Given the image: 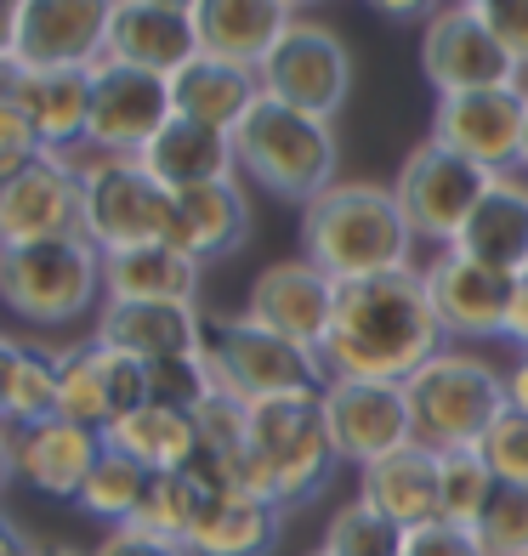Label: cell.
Wrapping results in <instances>:
<instances>
[{"label": "cell", "mask_w": 528, "mask_h": 556, "mask_svg": "<svg viewBox=\"0 0 528 556\" xmlns=\"http://www.w3.org/2000/svg\"><path fill=\"white\" fill-rule=\"evenodd\" d=\"M443 346L449 336L432 313L420 267H398V273L336 285V313L318 341V364L330 381H398L404 387Z\"/></svg>", "instance_id": "6da1fadb"}, {"label": "cell", "mask_w": 528, "mask_h": 556, "mask_svg": "<svg viewBox=\"0 0 528 556\" xmlns=\"http://www.w3.org/2000/svg\"><path fill=\"white\" fill-rule=\"evenodd\" d=\"M336 466L341 454L330 438V415H324V392L244 403V454L234 471L244 494H262L279 511H296L324 494Z\"/></svg>", "instance_id": "7a4b0ae2"}, {"label": "cell", "mask_w": 528, "mask_h": 556, "mask_svg": "<svg viewBox=\"0 0 528 556\" xmlns=\"http://www.w3.org/2000/svg\"><path fill=\"white\" fill-rule=\"evenodd\" d=\"M301 256L336 285L415 267V233L392 199V182H336L301 205Z\"/></svg>", "instance_id": "3957f363"}, {"label": "cell", "mask_w": 528, "mask_h": 556, "mask_svg": "<svg viewBox=\"0 0 528 556\" xmlns=\"http://www.w3.org/2000/svg\"><path fill=\"white\" fill-rule=\"evenodd\" d=\"M234 160H239V176H250L262 193L285 199V205H313L324 188L341 182L336 176L341 148H336L330 119L273 103V97H262L234 125Z\"/></svg>", "instance_id": "277c9868"}, {"label": "cell", "mask_w": 528, "mask_h": 556, "mask_svg": "<svg viewBox=\"0 0 528 556\" xmlns=\"http://www.w3.org/2000/svg\"><path fill=\"white\" fill-rule=\"evenodd\" d=\"M404 397L420 448H477L489 426L506 415V369L472 346H443L432 364H420L404 381Z\"/></svg>", "instance_id": "5b68a950"}, {"label": "cell", "mask_w": 528, "mask_h": 556, "mask_svg": "<svg viewBox=\"0 0 528 556\" xmlns=\"http://www.w3.org/2000/svg\"><path fill=\"white\" fill-rule=\"evenodd\" d=\"M0 307L29 330H68L103 307V250L91 239L0 244Z\"/></svg>", "instance_id": "8992f818"}, {"label": "cell", "mask_w": 528, "mask_h": 556, "mask_svg": "<svg viewBox=\"0 0 528 556\" xmlns=\"http://www.w3.org/2000/svg\"><path fill=\"white\" fill-rule=\"evenodd\" d=\"M205 369L216 392H228L239 403H267L290 392H324V364L313 346H296L285 336L262 330L250 313H222L205 318Z\"/></svg>", "instance_id": "52a82bcc"}, {"label": "cell", "mask_w": 528, "mask_h": 556, "mask_svg": "<svg viewBox=\"0 0 528 556\" xmlns=\"http://www.w3.org/2000/svg\"><path fill=\"white\" fill-rule=\"evenodd\" d=\"M74 165H80V233L103 256L171 239V188H160L142 160L74 154Z\"/></svg>", "instance_id": "ba28073f"}, {"label": "cell", "mask_w": 528, "mask_h": 556, "mask_svg": "<svg viewBox=\"0 0 528 556\" xmlns=\"http://www.w3.org/2000/svg\"><path fill=\"white\" fill-rule=\"evenodd\" d=\"M489 182H494V170L449 154V148H438L432 137H426V142H415L404 154V165H398L392 199H398V211H404L415 244L449 250L461 239L466 216L477 211V199L489 193Z\"/></svg>", "instance_id": "9c48e42d"}, {"label": "cell", "mask_w": 528, "mask_h": 556, "mask_svg": "<svg viewBox=\"0 0 528 556\" xmlns=\"http://www.w3.org/2000/svg\"><path fill=\"white\" fill-rule=\"evenodd\" d=\"M256 80H262V97H273V103L336 119L341 103L352 97V52L336 29H324L313 17H296L279 35V46L262 58Z\"/></svg>", "instance_id": "30bf717a"}, {"label": "cell", "mask_w": 528, "mask_h": 556, "mask_svg": "<svg viewBox=\"0 0 528 556\" xmlns=\"http://www.w3.org/2000/svg\"><path fill=\"white\" fill-rule=\"evenodd\" d=\"M420 68H426V80L438 86V97L517 86L512 52L489 35V23L472 12V0H443V7L420 23Z\"/></svg>", "instance_id": "8fae6325"}, {"label": "cell", "mask_w": 528, "mask_h": 556, "mask_svg": "<svg viewBox=\"0 0 528 556\" xmlns=\"http://www.w3.org/2000/svg\"><path fill=\"white\" fill-rule=\"evenodd\" d=\"M148 397V364L125 358L103 341L58 346V415L91 432H109L114 420L137 415Z\"/></svg>", "instance_id": "7c38bea8"}, {"label": "cell", "mask_w": 528, "mask_h": 556, "mask_svg": "<svg viewBox=\"0 0 528 556\" xmlns=\"http://www.w3.org/2000/svg\"><path fill=\"white\" fill-rule=\"evenodd\" d=\"M171 119V86L160 74L97 63L91 68V114H86V154H120L137 160Z\"/></svg>", "instance_id": "4fadbf2b"}, {"label": "cell", "mask_w": 528, "mask_h": 556, "mask_svg": "<svg viewBox=\"0 0 528 556\" xmlns=\"http://www.w3.org/2000/svg\"><path fill=\"white\" fill-rule=\"evenodd\" d=\"M523 125H528L523 86L455 91V97H438V109H432V142L494 176H506L517 170V154H523Z\"/></svg>", "instance_id": "5bb4252c"}, {"label": "cell", "mask_w": 528, "mask_h": 556, "mask_svg": "<svg viewBox=\"0 0 528 556\" xmlns=\"http://www.w3.org/2000/svg\"><path fill=\"white\" fill-rule=\"evenodd\" d=\"M114 0H17L12 46L23 68H97L109 52Z\"/></svg>", "instance_id": "9a60e30c"}, {"label": "cell", "mask_w": 528, "mask_h": 556, "mask_svg": "<svg viewBox=\"0 0 528 556\" xmlns=\"http://www.w3.org/2000/svg\"><path fill=\"white\" fill-rule=\"evenodd\" d=\"M80 233V165L74 154H40L0 182V244H46Z\"/></svg>", "instance_id": "2e32d148"}, {"label": "cell", "mask_w": 528, "mask_h": 556, "mask_svg": "<svg viewBox=\"0 0 528 556\" xmlns=\"http://www.w3.org/2000/svg\"><path fill=\"white\" fill-rule=\"evenodd\" d=\"M426 295H432V313L443 324L449 346L455 341H500L512 324V285L517 278L494 273L483 262L461 256V250H432L420 267Z\"/></svg>", "instance_id": "e0dca14e"}, {"label": "cell", "mask_w": 528, "mask_h": 556, "mask_svg": "<svg viewBox=\"0 0 528 556\" xmlns=\"http://www.w3.org/2000/svg\"><path fill=\"white\" fill-rule=\"evenodd\" d=\"M324 415L341 466H375L415 443L410 397L398 381H324Z\"/></svg>", "instance_id": "ac0fdd59"}, {"label": "cell", "mask_w": 528, "mask_h": 556, "mask_svg": "<svg viewBox=\"0 0 528 556\" xmlns=\"http://www.w3.org/2000/svg\"><path fill=\"white\" fill-rule=\"evenodd\" d=\"M244 313L256 318L262 330L318 352L324 330H330V313H336V278L318 273L307 256L273 262V267L256 273V285L244 295Z\"/></svg>", "instance_id": "d6986e66"}, {"label": "cell", "mask_w": 528, "mask_h": 556, "mask_svg": "<svg viewBox=\"0 0 528 556\" xmlns=\"http://www.w3.org/2000/svg\"><path fill=\"white\" fill-rule=\"evenodd\" d=\"M91 341L137 364L188 358V352H205V313H199V301H103Z\"/></svg>", "instance_id": "ffe728a7"}, {"label": "cell", "mask_w": 528, "mask_h": 556, "mask_svg": "<svg viewBox=\"0 0 528 556\" xmlns=\"http://www.w3.org/2000/svg\"><path fill=\"white\" fill-rule=\"evenodd\" d=\"M97 454H103V432L74 426L63 415L17 426V483H29L35 494H52V500H80Z\"/></svg>", "instance_id": "44dd1931"}, {"label": "cell", "mask_w": 528, "mask_h": 556, "mask_svg": "<svg viewBox=\"0 0 528 556\" xmlns=\"http://www.w3.org/2000/svg\"><path fill=\"white\" fill-rule=\"evenodd\" d=\"M103 58L171 80V74L183 68V63L199 58L193 17H188V12H171V7H148V0H114L109 52H103Z\"/></svg>", "instance_id": "7402d4cb"}, {"label": "cell", "mask_w": 528, "mask_h": 556, "mask_svg": "<svg viewBox=\"0 0 528 556\" xmlns=\"http://www.w3.org/2000/svg\"><path fill=\"white\" fill-rule=\"evenodd\" d=\"M244 239H250V199L239 188V176L171 193V239L165 244H176L183 256L222 262V256H234Z\"/></svg>", "instance_id": "603a6c76"}, {"label": "cell", "mask_w": 528, "mask_h": 556, "mask_svg": "<svg viewBox=\"0 0 528 556\" xmlns=\"http://www.w3.org/2000/svg\"><path fill=\"white\" fill-rule=\"evenodd\" d=\"M193 40L205 58L262 68V58L279 46V35L296 23L285 0H193Z\"/></svg>", "instance_id": "cb8c5ba5"}, {"label": "cell", "mask_w": 528, "mask_h": 556, "mask_svg": "<svg viewBox=\"0 0 528 556\" xmlns=\"http://www.w3.org/2000/svg\"><path fill=\"white\" fill-rule=\"evenodd\" d=\"M449 250H461V256L517 278L528 267V176L523 170L494 176L489 193L477 199V211L466 216L461 239L449 244Z\"/></svg>", "instance_id": "d4e9b609"}, {"label": "cell", "mask_w": 528, "mask_h": 556, "mask_svg": "<svg viewBox=\"0 0 528 556\" xmlns=\"http://www.w3.org/2000/svg\"><path fill=\"white\" fill-rule=\"evenodd\" d=\"M17 109L29 114L46 154H86L91 68H23L17 74Z\"/></svg>", "instance_id": "484cf974"}, {"label": "cell", "mask_w": 528, "mask_h": 556, "mask_svg": "<svg viewBox=\"0 0 528 556\" xmlns=\"http://www.w3.org/2000/svg\"><path fill=\"white\" fill-rule=\"evenodd\" d=\"M148 165L160 188L183 193V188H205V182H228L239 176V160H234V131H216V125H199V119H183L171 114L165 131L154 137L137 154Z\"/></svg>", "instance_id": "4316f807"}, {"label": "cell", "mask_w": 528, "mask_h": 556, "mask_svg": "<svg viewBox=\"0 0 528 556\" xmlns=\"http://www.w3.org/2000/svg\"><path fill=\"white\" fill-rule=\"evenodd\" d=\"M165 86H171V114L199 119V125H216V131H234V125L262 103L256 68L222 63V58H205V52L176 68Z\"/></svg>", "instance_id": "83f0119b"}, {"label": "cell", "mask_w": 528, "mask_h": 556, "mask_svg": "<svg viewBox=\"0 0 528 556\" xmlns=\"http://www.w3.org/2000/svg\"><path fill=\"white\" fill-rule=\"evenodd\" d=\"M279 528H285V511L273 500L244 494V489H222V494H211L205 511H199L183 551L188 556H273Z\"/></svg>", "instance_id": "f1b7e54d"}, {"label": "cell", "mask_w": 528, "mask_h": 556, "mask_svg": "<svg viewBox=\"0 0 528 556\" xmlns=\"http://www.w3.org/2000/svg\"><path fill=\"white\" fill-rule=\"evenodd\" d=\"M359 500H369L381 517H392L398 528H426L438 522V454L432 448H398L387 460H375L359 471Z\"/></svg>", "instance_id": "f546056e"}, {"label": "cell", "mask_w": 528, "mask_h": 556, "mask_svg": "<svg viewBox=\"0 0 528 556\" xmlns=\"http://www.w3.org/2000/svg\"><path fill=\"white\" fill-rule=\"evenodd\" d=\"M205 262L183 256L176 244H137L103 256V301H199Z\"/></svg>", "instance_id": "4dcf8cb0"}, {"label": "cell", "mask_w": 528, "mask_h": 556, "mask_svg": "<svg viewBox=\"0 0 528 556\" xmlns=\"http://www.w3.org/2000/svg\"><path fill=\"white\" fill-rule=\"evenodd\" d=\"M109 448H120L125 460H137L142 471H183L199 454V426L183 409H165V403H142L137 415L114 420L103 432Z\"/></svg>", "instance_id": "1f68e13d"}, {"label": "cell", "mask_w": 528, "mask_h": 556, "mask_svg": "<svg viewBox=\"0 0 528 556\" xmlns=\"http://www.w3.org/2000/svg\"><path fill=\"white\" fill-rule=\"evenodd\" d=\"M58 415V346L17 341L7 346V387H0V420L35 426Z\"/></svg>", "instance_id": "d6a6232c"}, {"label": "cell", "mask_w": 528, "mask_h": 556, "mask_svg": "<svg viewBox=\"0 0 528 556\" xmlns=\"http://www.w3.org/2000/svg\"><path fill=\"white\" fill-rule=\"evenodd\" d=\"M211 494H222V483L199 477L193 466H183V471H154V477H148L142 505H137V517H131V528H142V534H160V540H171V545H188V534H193L199 511L211 505Z\"/></svg>", "instance_id": "836d02e7"}, {"label": "cell", "mask_w": 528, "mask_h": 556, "mask_svg": "<svg viewBox=\"0 0 528 556\" xmlns=\"http://www.w3.org/2000/svg\"><path fill=\"white\" fill-rule=\"evenodd\" d=\"M494 489H500V477L489 471L483 448H449V454H438V522L477 528V517L489 511Z\"/></svg>", "instance_id": "e575fe53"}, {"label": "cell", "mask_w": 528, "mask_h": 556, "mask_svg": "<svg viewBox=\"0 0 528 556\" xmlns=\"http://www.w3.org/2000/svg\"><path fill=\"white\" fill-rule=\"evenodd\" d=\"M148 477H154V471H142L137 460H125L120 448L103 443V454H97V466H91V477H86V489H80L74 505H80L86 517L109 522V528H125L137 517L142 494H148Z\"/></svg>", "instance_id": "d590c367"}, {"label": "cell", "mask_w": 528, "mask_h": 556, "mask_svg": "<svg viewBox=\"0 0 528 556\" xmlns=\"http://www.w3.org/2000/svg\"><path fill=\"white\" fill-rule=\"evenodd\" d=\"M318 551L324 556H404V528L381 517L369 500H347L324 522Z\"/></svg>", "instance_id": "8d00e7d4"}, {"label": "cell", "mask_w": 528, "mask_h": 556, "mask_svg": "<svg viewBox=\"0 0 528 556\" xmlns=\"http://www.w3.org/2000/svg\"><path fill=\"white\" fill-rule=\"evenodd\" d=\"M211 392H216V381H211V369H205V352H188V358L148 364V397L165 403V409L193 415Z\"/></svg>", "instance_id": "74e56055"}, {"label": "cell", "mask_w": 528, "mask_h": 556, "mask_svg": "<svg viewBox=\"0 0 528 556\" xmlns=\"http://www.w3.org/2000/svg\"><path fill=\"white\" fill-rule=\"evenodd\" d=\"M472 534L483 540L489 556H528V489L500 483Z\"/></svg>", "instance_id": "f35d334b"}, {"label": "cell", "mask_w": 528, "mask_h": 556, "mask_svg": "<svg viewBox=\"0 0 528 556\" xmlns=\"http://www.w3.org/2000/svg\"><path fill=\"white\" fill-rule=\"evenodd\" d=\"M17 63H0V182H12V176L40 154V137L29 114L17 109Z\"/></svg>", "instance_id": "ab89813d"}, {"label": "cell", "mask_w": 528, "mask_h": 556, "mask_svg": "<svg viewBox=\"0 0 528 556\" xmlns=\"http://www.w3.org/2000/svg\"><path fill=\"white\" fill-rule=\"evenodd\" d=\"M477 448H483V460H489V471L500 477V483L528 489V415L506 409V415L489 426V438L477 443Z\"/></svg>", "instance_id": "60d3db41"}, {"label": "cell", "mask_w": 528, "mask_h": 556, "mask_svg": "<svg viewBox=\"0 0 528 556\" xmlns=\"http://www.w3.org/2000/svg\"><path fill=\"white\" fill-rule=\"evenodd\" d=\"M472 12L489 23V35L512 52V63L528 68V0H472Z\"/></svg>", "instance_id": "b9f144b4"}, {"label": "cell", "mask_w": 528, "mask_h": 556, "mask_svg": "<svg viewBox=\"0 0 528 556\" xmlns=\"http://www.w3.org/2000/svg\"><path fill=\"white\" fill-rule=\"evenodd\" d=\"M404 556H489L483 540L472 528H455V522H426V528H410L404 534Z\"/></svg>", "instance_id": "7bdbcfd3"}, {"label": "cell", "mask_w": 528, "mask_h": 556, "mask_svg": "<svg viewBox=\"0 0 528 556\" xmlns=\"http://www.w3.org/2000/svg\"><path fill=\"white\" fill-rule=\"evenodd\" d=\"M91 556H188L183 545H171V540H160V534H142V528H109L103 540H97V551Z\"/></svg>", "instance_id": "ee69618b"}, {"label": "cell", "mask_w": 528, "mask_h": 556, "mask_svg": "<svg viewBox=\"0 0 528 556\" xmlns=\"http://www.w3.org/2000/svg\"><path fill=\"white\" fill-rule=\"evenodd\" d=\"M364 7L375 12V17H387V23H426L443 0H364Z\"/></svg>", "instance_id": "f6af8a7d"}, {"label": "cell", "mask_w": 528, "mask_h": 556, "mask_svg": "<svg viewBox=\"0 0 528 556\" xmlns=\"http://www.w3.org/2000/svg\"><path fill=\"white\" fill-rule=\"evenodd\" d=\"M506 409L528 415V346H517V358L506 369Z\"/></svg>", "instance_id": "bcb514c9"}, {"label": "cell", "mask_w": 528, "mask_h": 556, "mask_svg": "<svg viewBox=\"0 0 528 556\" xmlns=\"http://www.w3.org/2000/svg\"><path fill=\"white\" fill-rule=\"evenodd\" d=\"M506 341L528 346V267L517 273V285H512V324H506Z\"/></svg>", "instance_id": "7dc6e473"}, {"label": "cell", "mask_w": 528, "mask_h": 556, "mask_svg": "<svg viewBox=\"0 0 528 556\" xmlns=\"http://www.w3.org/2000/svg\"><path fill=\"white\" fill-rule=\"evenodd\" d=\"M17 483V426L0 420V494Z\"/></svg>", "instance_id": "c3c4849f"}, {"label": "cell", "mask_w": 528, "mask_h": 556, "mask_svg": "<svg viewBox=\"0 0 528 556\" xmlns=\"http://www.w3.org/2000/svg\"><path fill=\"white\" fill-rule=\"evenodd\" d=\"M29 545H35V540L23 534V528H17V517L7 511V505H0V556H23Z\"/></svg>", "instance_id": "681fc988"}, {"label": "cell", "mask_w": 528, "mask_h": 556, "mask_svg": "<svg viewBox=\"0 0 528 556\" xmlns=\"http://www.w3.org/2000/svg\"><path fill=\"white\" fill-rule=\"evenodd\" d=\"M0 63H17V46H12V7H0Z\"/></svg>", "instance_id": "f907efd6"}, {"label": "cell", "mask_w": 528, "mask_h": 556, "mask_svg": "<svg viewBox=\"0 0 528 556\" xmlns=\"http://www.w3.org/2000/svg\"><path fill=\"white\" fill-rule=\"evenodd\" d=\"M23 556H91V551H74V545H29Z\"/></svg>", "instance_id": "816d5d0a"}, {"label": "cell", "mask_w": 528, "mask_h": 556, "mask_svg": "<svg viewBox=\"0 0 528 556\" xmlns=\"http://www.w3.org/2000/svg\"><path fill=\"white\" fill-rule=\"evenodd\" d=\"M7 346H12V336L0 330V387H7Z\"/></svg>", "instance_id": "f5cc1de1"}, {"label": "cell", "mask_w": 528, "mask_h": 556, "mask_svg": "<svg viewBox=\"0 0 528 556\" xmlns=\"http://www.w3.org/2000/svg\"><path fill=\"white\" fill-rule=\"evenodd\" d=\"M148 7H171V12H193V0H148Z\"/></svg>", "instance_id": "db71d44e"}, {"label": "cell", "mask_w": 528, "mask_h": 556, "mask_svg": "<svg viewBox=\"0 0 528 556\" xmlns=\"http://www.w3.org/2000/svg\"><path fill=\"white\" fill-rule=\"evenodd\" d=\"M285 7H290V12L301 17V12H313V7H324V0H285Z\"/></svg>", "instance_id": "11a10c76"}, {"label": "cell", "mask_w": 528, "mask_h": 556, "mask_svg": "<svg viewBox=\"0 0 528 556\" xmlns=\"http://www.w3.org/2000/svg\"><path fill=\"white\" fill-rule=\"evenodd\" d=\"M517 170L528 176V125H523V154H517Z\"/></svg>", "instance_id": "9f6ffc18"}, {"label": "cell", "mask_w": 528, "mask_h": 556, "mask_svg": "<svg viewBox=\"0 0 528 556\" xmlns=\"http://www.w3.org/2000/svg\"><path fill=\"white\" fill-rule=\"evenodd\" d=\"M0 7H17V0H0Z\"/></svg>", "instance_id": "6f0895ef"}, {"label": "cell", "mask_w": 528, "mask_h": 556, "mask_svg": "<svg viewBox=\"0 0 528 556\" xmlns=\"http://www.w3.org/2000/svg\"><path fill=\"white\" fill-rule=\"evenodd\" d=\"M307 556H324V551H307Z\"/></svg>", "instance_id": "680465c9"}]
</instances>
